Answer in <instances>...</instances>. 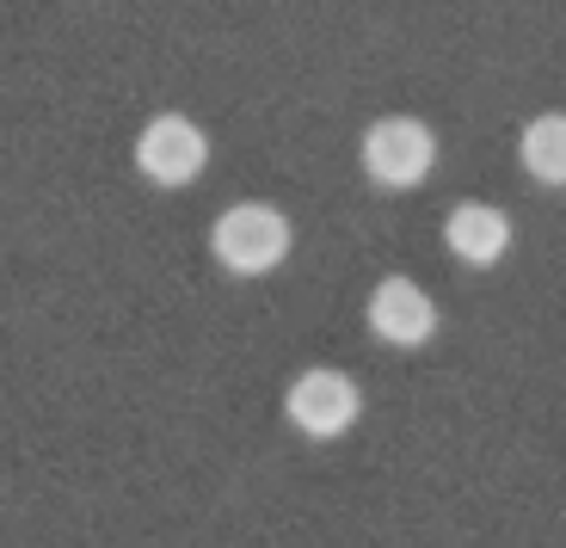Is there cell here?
<instances>
[{
  "mask_svg": "<svg viewBox=\"0 0 566 548\" xmlns=\"http://www.w3.org/2000/svg\"><path fill=\"white\" fill-rule=\"evenodd\" d=\"M290 240H296V228H290V216L277 204H228L210 223V254L234 278H265V271H277L290 259Z\"/></svg>",
  "mask_w": 566,
  "mask_h": 548,
  "instance_id": "6da1fadb",
  "label": "cell"
},
{
  "mask_svg": "<svg viewBox=\"0 0 566 548\" xmlns=\"http://www.w3.org/2000/svg\"><path fill=\"white\" fill-rule=\"evenodd\" d=\"M357 155H364V173L382 192H412L438 167V130L419 124V117H376L357 142Z\"/></svg>",
  "mask_w": 566,
  "mask_h": 548,
  "instance_id": "7a4b0ae2",
  "label": "cell"
},
{
  "mask_svg": "<svg viewBox=\"0 0 566 548\" xmlns=\"http://www.w3.org/2000/svg\"><path fill=\"white\" fill-rule=\"evenodd\" d=\"M283 413H290V425H296L302 437H345L357 420H364V394H357V382L345 376V370H302L296 382H290V394H283Z\"/></svg>",
  "mask_w": 566,
  "mask_h": 548,
  "instance_id": "3957f363",
  "label": "cell"
},
{
  "mask_svg": "<svg viewBox=\"0 0 566 548\" xmlns=\"http://www.w3.org/2000/svg\"><path fill=\"white\" fill-rule=\"evenodd\" d=\"M136 167H142V179L179 192V185H191L203 167H210V136H203L191 117L160 112V117H148L142 136H136Z\"/></svg>",
  "mask_w": 566,
  "mask_h": 548,
  "instance_id": "277c9868",
  "label": "cell"
},
{
  "mask_svg": "<svg viewBox=\"0 0 566 548\" xmlns=\"http://www.w3.org/2000/svg\"><path fill=\"white\" fill-rule=\"evenodd\" d=\"M369 333L382 339V345H400V352H419L424 339L438 333V302L424 296V283L412 278H382L369 290Z\"/></svg>",
  "mask_w": 566,
  "mask_h": 548,
  "instance_id": "5b68a950",
  "label": "cell"
},
{
  "mask_svg": "<svg viewBox=\"0 0 566 548\" xmlns=\"http://www.w3.org/2000/svg\"><path fill=\"white\" fill-rule=\"evenodd\" d=\"M443 247L474 271L499 266V259L511 254V216L499 210V204H455V210L443 216Z\"/></svg>",
  "mask_w": 566,
  "mask_h": 548,
  "instance_id": "8992f818",
  "label": "cell"
},
{
  "mask_svg": "<svg viewBox=\"0 0 566 548\" xmlns=\"http://www.w3.org/2000/svg\"><path fill=\"white\" fill-rule=\"evenodd\" d=\"M517 161H524V173L536 185H554V192H560L566 185V112L530 117L524 136H517Z\"/></svg>",
  "mask_w": 566,
  "mask_h": 548,
  "instance_id": "52a82bcc",
  "label": "cell"
}]
</instances>
